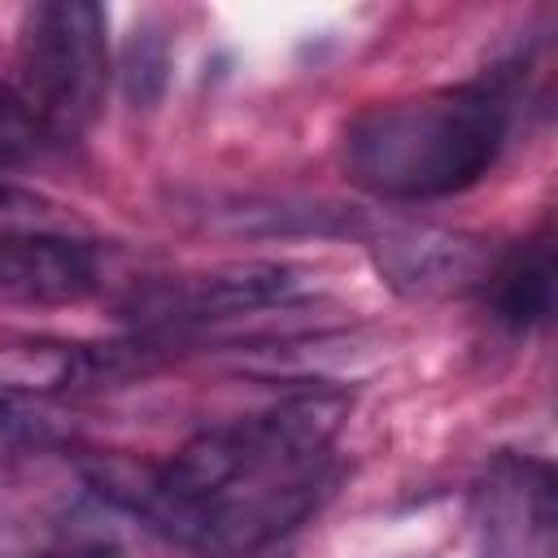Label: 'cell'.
Here are the masks:
<instances>
[{
	"label": "cell",
	"mask_w": 558,
	"mask_h": 558,
	"mask_svg": "<svg viewBox=\"0 0 558 558\" xmlns=\"http://www.w3.org/2000/svg\"><path fill=\"white\" fill-rule=\"evenodd\" d=\"M488 310L510 331H532L554 310V231L549 222L519 240L488 275Z\"/></svg>",
	"instance_id": "8"
},
{
	"label": "cell",
	"mask_w": 558,
	"mask_h": 558,
	"mask_svg": "<svg viewBox=\"0 0 558 558\" xmlns=\"http://www.w3.org/2000/svg\"><path fill=\"white\" fill-rule=\"evenodd\" d=\"M484 558H532L554 532V471L541 458L497 453L475 484Z\"/></svg>",
	"instance_id": "5"
},
{
	"label": "cell",
	"mask_w": 558,
	"mask_h": 558,
	"mask_svg": "<svg viewBox=\"0 0 558 558\" xmlns=\"http://www.w3.org/2000/svg\"><path fill=\"white\" fill-rule=\"evenodd\" d=\"M22 231H70V227L52 201L0 183V235H22Z\"/></svg>",
	"instance_id": "13"
},
{
	"label": "cell",
	"mask_w": 558,
	"mask_h": 558,
	"mask_svg": "<svg viewBox=\"0 0 558 558\" xmlns=\"http://www.w3.org/2000/svg\"><path fill=\"white\" fill-rule=\"evenodd\" d=\"M310 288L301 266L288 262H231L218 270H201V275H183V279H161L144 292H135V301L126 305V314L153 331H179V327H196V323H218V318H240V314H257L270 305H288Z\"/></svg>",
	"instance_id": "4"
},
{
	"label": "cell",
	"mask_w": 558,
	"mask_h": 558,
	"mask_svg": "<svg viewBox=\"0 0 558 558\" xmlns=\"http://www.w3.org/2000/svg\"><path fill=\"white\" fill-rule=\"evenodd\" d=\"M519 83L493 70L475 83L362 109L340 140L344 174L384 201H436L475 187L501 157Z\"/></svg>",
	"instance_id": "2"
},
{
	"label": "cell",
	"mask_w": 558,
	"mask_h": 558,
	"mask_svg": "<svg viewBox=\"0 0 558 558\" xmlns=\"http://www.w3.org/2000/svg\"><path fill=\"white\" fill-rule=\"evenodd\" d=\"M44 144H48V135L35 122L31 105L22 100V92L13 83L0 78V170L35 161Z\"/></svg>",
	"instance_id": "10"
},
{
	"label": "cell",
	"mask_w": 558,
	"mask_h": 558,
	"mask_svg": "<svg viewBox=\"0 0 558 558\" xmlns=\"http://www.w3.org/2000/svg\"><path fill=\"white\" fill-rule=\"evenodd\" d=\"M166 65H170V57H166L161 35H153L148 26H140L131 35V48H126V96H131V105H153L161 96Z\"/></svg>",
	"instance_id": "11"
},
{
	"label": "cell",
	"mask_w": 558,
	"mask_h": 558,
	"mask_svg": "<svg viewBox=\"0 0 558 558\" xmlns=\"http://www.w3.org/2000/svg\"><path fill=\"white\" fill-rule=\"evenodd\" d=\"M379 270L405 292L453 288L475 275V248L436 227H397L375 244Z\"/></svg>",
	"instance_id": "9"
},
{
	"label": "cell",
	"mask_w": 558,
	"mask_h": 558,
	"mask_svg": "<svg viewBox=\"0 0 558 558\" xmlns=\"http://www.w3.org/2000/svg\"><path fill=\"white\" fill-rule=\"evenodd\" d=\"M340 397H292L196 432L157 471H92L87 484L161 541L201 558H240L292 532L331 484Z\"/></svg>",
	"instance_id": "1"
},
{
	"label": "cell",
	"mask_w": 558,
	"mask_h": 558,
	"mask_svg": "<svg viewBox=\"0 0 558 558\" xmlns=\"http://www.w3.org/2000/svg\"><path fill=\"white\" fill-rule=\"evenodd\" d=\"M52 436H57V414L44 405V397L0 388V440H9V445H48Z\"/></svg>",
	"instance_id": "12"
},
{
	"label": "cell",
	"mask_w": 558,
	"mask_h": 558,
	"mask_svg": "<svg viewBox=\"0 0 558 558\" xmlns=\"http://www.w3.org/2000/svg\"><path fill=\"white\" fill-rule=\"evenodd\" d=\"M22 100L48 140H78L105 100L109 39L105 9L92 0H48L26 9L17 35Z\"/></svg>",
	"instance_id": "3"
},
{
	"label": "cell",
	"mask_w": 558,
	"mask_h": 558,
	"mask_svg": "<svg viewBox=\"0 0 558 558\" xmlns=\"http://www.w3.org/2000/svg\"><path fill=\"white\" fill-rule=\"evenodd\" d=\"M100 288V262L74 231L0 235V296L26 305H70Z\"/></svg>",
	"instance_id": "6"
},
{
	"label": "cell",
	"mask_w": 558,
	"mask_h": 558,
	"mask_svg": "<svg viewBox=\"0 0 558 558\" xmlns=\"http://www.w3.org/2000/svg\"><path fill=\"white\" fill-rule=\"evenodd\" d=\"M144 344H61V340H35V344H9L0 349V388L48 397L61 388H92L122 379L144 366Z\"/></svg>",
	"instance_id": "7"
}]
</instances>
